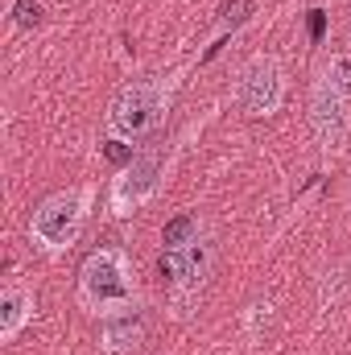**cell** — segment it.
<instances>
[{"label":"cell","mask_w":351,"mask_h":355,"mask_svg":"<svg viewBox=\"0 0 351 355\" xmlns=\"http://www.w3.org/2000/svg\"><path fill=\"white\" fill-rule=\"evenodd\" d=\"M190 240H198V219L194 215H182L174 223H166V248H182Z\"/></svg>","instance_id":"30bf717a"},{"label":"cell","mask_w":351,"mask_h":355,"mask_svg":"<svg viewBox=\"0 0 351 355\" xmlns=\"http://www.w3.org/2000/svg\"><path fill=\"white\" fill-rule=\"evenodd\" d=\"M33 318V293L21 281H8L0 293V343H12Z\"/></svg>","instance_id":"ba28073f"},{"label":"cell","mask_w":351,"mask_h":355,"mask_svg":"<svg viewBox=\"0 0 351 355\" xmlns=\"http://www.w3.org/2000/svg\"><path fill=\"white\" fill-rule=\"evenodd\" d=\"M91 198H95L91 186H71V190L50 194V198L33 211V219H29V240H33L42 252H50V257L67 252V248L83 236V227H87Z\"/></svg>","instance_id":"7a4b0ae2"},{"label":"cell","mask_w":351,"mask_h":355,"mask_svg":"<svg viewBox=\"0 0 351 355\" xmlns=\"http://www.w3.org/2000/svg\"><path fill=\"white\" fill-rule=\"evenodd\" d=\"M79 306L95 314V318H108V314H120L128 306H137V272L124 248H95L83 268H79Z\"/></svg>","instance_id":"6da1fadb"},{"label":"cell","mask_w":351,"mask_h":355,"mask_svg":"<svg viewBox=\"0 0 351 355\" xmlns=\"http://www.w3.org/2000/svg\"><path fill=\"white\" fill-rule=\"evenodd\" d=\"M166 103H170V83H162V79L128 83L108 107V137L112 141H141V137H149L157 128Z\"/></svg>","instance_id":"3957f363"},{"label":"cell","mask_w":351,"mask_h":355,"mask_svg":"<svg viewBox=\"0 0 351 355\" xmlns=\"http://www.w3.org/2000/svg\"><path fill=\"white\" fill-rule=\"evenodd\" d=\"M232 99L244 116L261 120V116H273L281 103H285V71L273 54H257L240 67L236 75V87H232Z\"/></svg>","instance_id":"277c9868"},{"label":"cell","mask_w":351,"mask_h":355,"mask_svg":"<svg viewBox=\"0 0 351 355\" xmlns=\"http://www.w3.org/2000/svg\"><path fill=\"white\" fill-rule=\"evenodd\" d=\"M310 124H314V137H318L323 153H339L348 145L351 95L339 87V79L331 75V67H323V75L314 79V91H310Z\"/></svg>","instance_id":"5b68a950"},{"label":"cell","mask_w":351,"mask_h":355,"mask_svg":"<svg viewBox=\"0 0 351 355\" xmlns=\"http://www.w3.org/2000/svg\"><path fill=\"white\" fill-rule=\"evenodd\" d=\"M162 268L170 272V281H174L178 293H194V289L203 285L207 268H211V252H207L203 240H190V244H182V248H166Z\"/></svg>","instance_id":"52a82bcc"},{"label":"cell","mask_w":351,"mask_h":355,"mask_svg":"<svg viewBox=\"0 0 351 355\" xmlns=\"http://www.w3.org/2000/svg\"><path fill=\"white\" fill-rule=\"evenodd\" d=\"M42 12H46L42 0H17V4H12V21H17L21 29H37V25H42Z\"/></svg>","instance_id":"8fae6325"},{"label":"cell","mask_w":351,"mask_h":355,"mask_svg":"<svg viewBox=\"0 0 351 355\" xmlns=\"http://www.w3.org/2000/svg\"><path fill=\"white\" fill-rule=\"evenodd\" d=\"M162 178H166V157H162V149H149V153L132 157V162L116 174V182H112V194H108L112 215H132L141 202H149V198L157 194Z\"/></svg>","instance_id":"8992f818"},{"label":"cell","mask_w":351,"mask_h":355,"mask_svg":"<svg viewBox=\"0 0 351 355\" xmlns=\"http://www.w3.org/2000/svg\"><path fill=\"white\" fill-rule=\"evenodd\" d=\"M99 327H103V347L108 352H132L141 343V335H145V322H141V310L137 306L99 318Z\"/></svg>","instance_id":"9c48e42d"}]
</instances>
